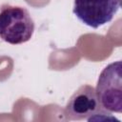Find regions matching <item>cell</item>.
<instances>
[{
    "label": "cell",
    "mask_w": 122,
    "mask_h": 122,
    "mask_svg": "<svg viewBox=\"0 0 122 122\" xmlns=\"http://www.w3.org/2000/svg\"><path fill=\"white\" fill-rule=\"evenodd\" d=\"M65 112L71 120L87 119L91 121L96 116L108 114L101 106L95 90L90 85L81 86L70 98Z\"/></svg>",
    "instance_id": "277c9868"
},
{
    "label": "cell",
    "mask_w": 122,
    "mask_h": 122,
    "mask_svg": "<svg viewBox=\"0 0 122 122\" xmlns=\"http://www.w3.org/2000/svg\"><path fill=\"white\" fill-rule=\"evenodd\" d=\"M120 5L121 0H74L72 11L82 23L98 29L112 21Z\"/></svg>",
    "instance_id": "3957f363"
},
{
    "label": "cell",
    "mask_w": 122,
    "mask_h": 122,
    "mask_svg": "<svg viewBox=\"0 0 122 122\" xmlns=\"http://www.w3.org/2000/svg\"><path fill=\"white\" fill-rule=\"evenodd\" d=\"M121 61L109 64L101 71L95 89L101 106L109 112H122Z\"/></svg>",
    "instance_id": "7a4b0ae2"
},
{
    "label": "cell",
    "mask_w": 122,
    "mask_h": 122,
    "mask_svg": "<svg viewBox=\"0 0 122 122\" xmlns=\"http://www.w3.org/2000/svg\"><path fill=\"white\" fill-rule=\"evenodd\" d=\"M34 31L30 12L20 6L5 4L0 9V38L11 45L28 42Z\"/></svg>",
    "instance_id": "6da1fadb"
}]
</instances>
